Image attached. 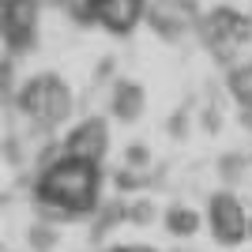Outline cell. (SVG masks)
<instances>
[{
	"instance_id": "5",
	"label": "cell",
	"mask_w": 252,
	"mask_h": 252,
	"mask_svg": "<svg viewBox=\"0 0 252 252\" xmlns=\"http://www.w3.org/2000/svg\"><path fill=\"white\" fill-rule=\"evenodd\" d=\"M207 230L215 237V245L222 249H237V245L249 241V207L241 203V196H233V189H219L207 196Z\"/></svg>"
},
{
	"instance_id": "16",
	"label": "cell",
	"mask_w": 252,
	"mask_h": 252,
	"mask_svg": "<svg viewBox=\"0 0 252 252\" xmlns=\"http://www.w3.org/2000/svg\"><path fill=\"white\" fill-rule=\"evenodd\" d=\"M196 117H200V128H203V132H211V136H219L222 125H226V117H222V105H219V102H203Z\"/></svg>"
},
{
	"instance_id": "10",
	"label": "cell",
	"mask_w": 252,
	"mask_h": 252,
	"mask_svg": "<svg viewBox=\"0 0 252 252\" xmlns=\"http://www.w3.org/2000/svg\"><path fill=\"white\" fill-rule=\"evenodd\" d=\"M162 226H166L169 237L189 241V237H196V233L207 226V219H203L196 207H189V203H169V207L162 211Z\"/></svg>"
},
{
	"instance_id": "7",
	"label": "cell",
	"mask_w": 252,
	"mask_h": 252,
	"mask_svg": "<svg viewBox=\"0 0 252 252\" xmlns=\"http://www.w3.org/2000/svg\"><path fill=\"white\" fill-rule=\"evenodd\" d=\"M61 147H64L68 158L102 166L105 155H109V121H105V117H83V121L61 139Z\"/></svg>"
},
{
	"instance_id": "6",
	"label": "cell",
	"mask_w": 252,
	"mask_h": 252,
	"mask_svg": "<svg viewBox=\"0 0 252 252\" xmlns=\"http://www.w3.org/2000/svg\"><path fill=\"white\" fill-rule=\"evenodd\" d=\"M203 11L196 0H151L147 8V27L162 42H185L189 34L200 31Z\"/></svg>"
},
{
	"instance_id": "18",
	"label": "cell",
	"mask_w": 252,
	"mask_h": 252,
	"mask_svg": "<svg viewBox=\"0 0 252 252\" xmlns=\"http://www.w3.org/2000/svg\"><path fill=\"white\" fill-rule=\"evenodd\" d=\"M125 166H132V169H151V151L143 147V143L125 147Z\"/></svg>"
},
{
	"instance_id": "19",
	"label": "cell",
	"mask_w": 252,
	"mask_h": 252,
	"mask_svg": "<svg viewBox=\"0 0 252 252\" xmlns=\"http://www.w3.org/2000/svg\"><path fill=\"white\" fill-rule=\"evenodd\" d=\"M4 155H8V162L11 166H23V139L11 132L8 139H4Z\"/></svg>"
},
{
	"instance_id": "8",
	"label": "cell",
	"mask_w": 252,
	"mask_h": 252,
	"mask_svg": "<svg viewBox=\"0 0 252 252\" xmlns=\"http://www.w3.org/2000/svg\"><path fill=\"white\" fill-rule=\"evenodd\" d=\"M151 0H98V27L113 38H128L139 23H147Z\"/></svg>"
},
{
	"instance_id": "20",
	"label": "cell",
	"mask_w": 252,
	"mask_h": 252,
	"mask_svg": "<svg viewBox=\"0 0 252 252\" xmlns=\"http://www.w3.org/2000/svg\"><path fill=\"white\" fill-rule=\"evenodd\" d=\"M113 252H158V249H147V245H121V249Z\"/></svg>"
},
{
	"instance_id": "12",
	"label": "cell",
	"mask_w": 252,
	"mask_h": 252,
	"mask_svg": "<svg viewBox=\"0 0 252 252\" xmlns=\"http://www.w3.org/2000/svg\"><path fill=\"white\" fill-rule=\"evenodd\" d=\"M252 169V155H241V151H226V155L219 158V166H215V173L222 177V185L226 189H233V185H241L245 173Z\"/></svg>"
},
{
	"instance_id": "4",
	"label": "cell",
	"mask_w": 252,
	"mask_h": 252,
	"mask_svg": "<svg viewBox=\"0 0 252 252\" xmlns=\"http://www.w3.org/2000/svg\"><path fill=\"white\" fill-rule=\"evenodd\" d=\"M38 23H42V0H0L4 57L19 61L38 49Z\"/></svg>"
},
{
	"instance_id": "9",
	"label": "cell",
	"mask_w": 252,
	"mask_h": 252,
	"mask_svg": "<svg viewBox=\"0 0 252 252\" xmlns=\"http://www.w3.org/2000/svg\"><path fill=\"white\" fill-rule=\"evenodd\" d=\"M143 109H147V91L136 79H117L113 91H109V117L121 125H136Z\"/></svg>"
},
{
	"instance_id": "17",
	"label": "cell",
	"mask_w": 252,
	"mask_h": 252,
	"mask_svg": "<svg viewBox=\"0 0 252 252\" xmlns=\"http://www.w3.org/2000/svg\"><path fill=\"white\" fill-rule=\"evenodd\" d=\"M189 125H192V105H181L177 113L166 121V128H169V136H173V139H185V136H189Z\"/></svg>"
},
{
	"instance_id": "3",
	"label": "cell",
	"mask_w": 252,
	"mask_h": 252,
	"mask_svg": "<svg viewBox=\"0 0 252 252\" xmlns=\"http://www.w3.org/2000/svg\"><path fill=\"white\" fill-rule=\"evenodd\" d=\"M196 38H200L203 49L230 72L233 64H241V53L252 45V15L230 8V4H219V8L203 11Z\"/></svg>"
},
{
	"instance_id": "14",
	"label": "cell",
	"mask_w": 252,
	"mask_h": 252,
	"mask_svg": "<svg viewBox=\"0 0 252 252\" xmlns=\"http://www.w3.org/2000/svg\"><path fill=\"white\" fill-rule=\"evenodd\" d=\"M57 241H61V233H57V226L53 222H34L31 230H27V245H31L34 252H53L57 249Z\"/></svg>"
},
{
	"instance_id": "2",
	"label": "cell",
	"mask_w": 252,
	"mask_h": 252,
	"mask_svg": "<svg viewBox=\"0 0 252 252\" xmlns=\"http://www.w3.org/2000/svg\"><path fill=\"white\" fill-rule=\"evenodd\" d=\"M15 109H19V117L31 125L34 139H49L53 132L72 117L75 94L57 72H38V75H31V79L19 83Z\"/></svg>"
},
{
	"instance_id": "13",
	"label": "cell",
	"mask_w": 252,
	"mask_h": 252,
	"mask_svg": "<svg viewBox=\"0 0 252 252\" xmlns=\"http://www.w3.org/2000/svg\"><path fill=\"white\" fill-rule=\"evenodd\" d=\"M57 8L75 27H98V0H57Z\"/></svg>"
},
{
	"instance_id": "1",
	"label": "cell",
	"mask_w": 252,
	"mask_h": 252,
	"mask_svg": "<svg viewBox=\"0 0 252 252\" xmlns=\"http://www.w3.org/2000/svg\"><path fill=\"white\" fill-rule=\"evenodd\" d=\"M31 196L45 222L94 219L102 207V166L61 155L49 166L34 169Z\"/></svg>"
},
{
	"instance_id": "15",
	"label": "cell",
	"mask_w": 252,
	"mask_h": 252,
	"mask_svg": "<svg viewBox=\"0 0 252 252\" xmlns=\"http://www.w3.org/2000/svg\"><path fill=\"white\" fill-rule=\"evenodd\" d=\"M158 219V207L151 196H136V200L128 203V222L132 226H151V222Z\"/></svg>"
},
{
	"instance_id": "21",
	"label": "cell",
	"mask_w": 252,
	"mask_h": 252,
	"mask_svg": "<svg viewBox=\"0 0 252 252\" xmlns=\"http://www.w3.org/2000/svg\"><path fill=\"white\" fill-rule=\"evenodd\" d=\"M249 241H252V219H249Z\"/></svg>"
},
{
	"instance_id": "11",
	"label": "cell",
	"mask_w": 252,
	"mask_h": 252,
	"mask_svg": "<svg viewBox=\"0 0 252 252\" xmlns=\"http://www.w3.org/2000/svg\"><path fill=\"white\" fill-rule=\"evenodd\" d=\"M226 94L237 102V109H252V61H241L226 72Z\"/></svg>"
}]
</instances>
